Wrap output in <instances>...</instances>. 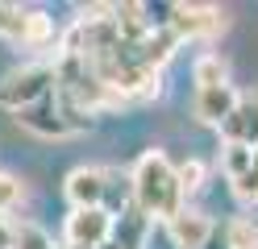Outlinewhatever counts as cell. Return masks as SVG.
I'll return each mask as SVG.
<instances>
[{
    "mask_svg": "<svg viewBox=\"0 0 258 249\" xmlns=\"http://www.w3.org/2000/svg\"><path fill=\"white\" fill-rule=\"evenodd\" d=\"M134 208L146 216V220H171V216L183 212V187H179V175H175L171 158L163 149H150V154H142L134 171Z\"/></svg>",
    "mask_w": 258,
    "mask_h": 249,
    "instance_id": "obj_1",
    "label": "cell"
},
{
    "mask_svg": "<svg viewBox=\"0 0 258 249\" xmlns=\"http://www.w3.org/2000/svg\"><path fill=\"white\" fill-rule=\"evenodd\" d=\"M54 88H58L54 62H25V66H17V71L5 75V83H0V104L21 112L29 104H38V100H46Z\"/></svg>",
    "mask_w": 258,
    "mask_h": 249,
    "instance_id": "obj_2",
    "label": "cell"
},
{
    "mask_svg": "<svg viewBox=\"0 0 258 249\" xmlns=\"http://www.w3.org/2000/svg\"><path fill=\"white\" fill-rule=\"evenodd\" d=\"M0 38L13 42V46H46L54 38V21L42 9H17V5H9Z\"/></svg>",
    "mask_w": 258,
    "mask_h": 249,
    "instance_id": "obj_3",
    "label": "cell"
},
{
    "mask_svg": "<svg viewBox=\"0 0 258 249\" xmlns=\"http://www.w3.org/2000/svg\"><path fill=\"white\" fill-rule=\"evenodd\" d=\"M108 241H112V216L104 208H71L67 249H100Z\"/></svg>",
    "mask_w": 258,
    "mask_h": 249,
    "instance_id": "obj_4",
    "label": "cell"
},
{
    "mask_svg": "<svg viewBox=\"0 0 258 249\" xmlns=\"http://www.w3.org/2000/svg\"><path fill=\"white\" fill-rule=\"evenodd\" d=\"M167 29L175 38H213L225 29V17L208 5H167Z\"/></svg>",
    "mask_w": 258,
    "mask_h": 249,
    "instance_id": "obj_5",
    "label": "cell"
},
{
    "mask_svg": "<svg viewBox=\"0 0 258 249\" xmlns=\"http://www.w3.org/2000/svg\"><path fill=\"white\" fill-rule=\"evenodd\" d=\"M163 232H167V241L175 249H204L208 241L217 237L213 220H208L204 212H196V208H183L179 216H171V220L163 224Z\"/></svg>",
    "mask_w": 258,
    "mask_h": 249,
    "instance_id": "obj_6",
    "label": "cell"
},
{
    "mask_svg": "<svg viewBox=\"0 0 258 249\" xmlns=\"http://www.w3.org/2000/svg\"><path fill=\"white\" fill-rule=\"evenodd\" d=\"M237 104H241V96L233 92V83H225V88L196 92V100H191V112H196V121H200V125L221 129V125L233 116V108H237Z\"/></svg>",
    "mask_w": 258,
    "mask_h": 249,
    "instance_id": "obj_7",
    "label": "cell"
},
{
    "mask_svg": "<svg viewBox=\"0 0 258 249\" xmlns=\"http://www.w3.org/2000/svg\"><path fill=\"white\" fill-rule=\"evenodd\" d=\"M104 187H108V171H100V166H79V171L67 175L71 208H100L104 204Z\"/></svg>",
    "mask_w": 258,
    "mask_h": 249,
    "instance_id": "obj_8",
    "label": "cell"
},
{
    "mask_svg": "<svg viewBox=\"0 0 258 249\" xmlns=\"http://www.w3.org/2000/svg\"><path fill=\"white\" fill-rule=\"evenodd\" d=\"M221 133H225V141H241V145L258 149V96H241V104L221 125Z\"/></svg>",
    "mask_w": 258,
    "mask_h": 249,
    "instance_id": "obj_9",
    "label": "cell"
},
{
    "mask_svg": "<svg viewBox=\"0 0 258 249\" xmlns=\"http://www.w3.org/2000/svg\"><path fill=\"white\" fill-rule=\"evenodd\" d=\"M191 79H196V92L225 88V83H229V62H225L221 54H200L196 66H191Z\"/></svg>",
    "mask_w": 258,
    "mask_h": 249,
    "instance_id": "obj_10",
    "label": "cell"
},
{
    "mask_svg": "<svg viewBox=\"0 0 258 249\" xmlns=\"http://www.w3.org/2000/svg\"><path fill=\"white\" fill-rule=\"evenodd\" d=\"M250 166H254V149L250 145H241V141H225L221 145V171L229 175V183L250 175Z\"/></svg>",
    "mask_w": 258,
    "mask_h": 249,
    "instance_id": "obj_11",
    "label": "cell"
},
{
    "mask_svg": "<svg viewBox=\"0 0 258 249\" xmlns=\"http://www.w3.org/2000/svg\"><path fill=\"white\" fill-rule=\"evenodd\" d=\"M13 249H54V237L34 220L13 224Z\"/></svg>",
    "mask_w": 258,
    "mask_h": 249,
    "instance_id": "obj_12",
    "label": "cell"
},
{
    "mask_svg": "<svg viewBox=\"0 0 258 249\" xmlns=\"http://www.w3.org/2000/svg\"><path fill=\"white\" fill-rule=\"evenodd\" d=\"M225 245H229V249H258V220H250V216L229 220V228H225Z\"/></svg>",
    "mask_w": 258,
    "mask_h": 249,
    "instance_id": "obj_13",
    "label": "cell"
},
{
    "mask_svg": "<svg viewBox=\"0 0 258 249\" xmlns=\"http://www.w3.org/2000/svg\"><path fill=\"white\" fill-rule=\"evenodd\" d=\"M175 175H179V187H183V199L196 195L204 187V162L200 158H187L183 166H175Z\"/></svg>",
    "mask_w": 258,
    "mask_h": 249,
    "instance_id": "obj_14",
    "label": "cell"
},
{
    "mask_svg": "<svg viewBox=\"0 0 258 249\" xmlns=\"http://www.w3.org/2000/svg\"><path fill=\"white\" fill-rule=\"evenodd\" d=\"M21 195H25V187H21L13 175L0 171V216H5L9 208H17V204H21Z\"/></svg>",
    "mask_w": 258,
    "mask_h": 249,
    "instance_id": "obj_15",
    "label": "cell"
},
{
    "mask_svg": "<svg viewBox=\"0 0 258 249\" xmlns=\"http://www.w3.org/2000/svg\"><path fill=\"white\" fill-rule=\"evenodd\" d=\"M0 249H13V224L0 216Z\"/></svg>",
    "mask_w": 258,
    "mask_h": 249,
    "instance_id": "obj_16",
    "label": "cell"
},
{
    "mask_svg": "<svg viewBox=\"0 0 258 249\" xmlns=\"http://www.w3.org/2000/svg\"><path fill=\"white\" fill-rule=\"evenodd\" d=\"M204 249H229V245H225V237H221V232H217V237H213V241H208Z\"/></svg>",
    "mask_w": 258,
    "mask_h": 249,
    "instance_id": "obj_17",
    "label": "cell"
},
{
    "mask_svg": "<svg viewBox=\"0 0 258 249\" xmlns=\"http://www.w3.org/2000/svg\"><path fill=\"white\" fill-rule=\"evenodd\" d=\"M254 183H258V149H254Z\"/></svg>",
    "mask_w": 258,
    "mask_h": 249,
    "instance_id": "obj_18",
    "label": "cell"
},
{
    "mask_svg": "<svg viewBox=\"0 0 258 249\" xmlns=\"http://www.w3.org/2000/svg\"><path fill=\"white\" fill-rule=\"evenodd\" d=\"M5 9H9V5H0V29H5Z\"/></svg>",
    "mask_w": 258,
    "mask_h": 249,
    "instance_id": "obj_19",
    "label": "cell"
}]
</instances>
